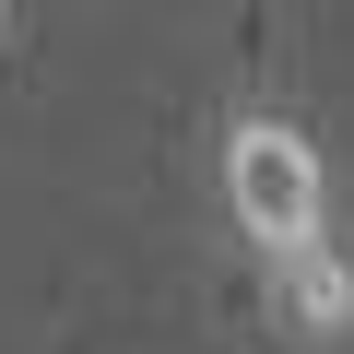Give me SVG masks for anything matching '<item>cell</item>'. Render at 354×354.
<instances>
[{"label": "cell", "mask_w": 354, "mask_h": 354, "mask_svg": "<svg viewBox=\"0 0 354 354\" xmlns=\"http://www.w3.org/2000/svg\"><path fill=\"white\" fill-rule=\"evenodd\" d=\"M213 189H225V225L283 272L307 248H330V165L319 142L283 118V106H236L225 142H213Z\"/></svg>", "instance_id": "cell-1"}]
</instances>
